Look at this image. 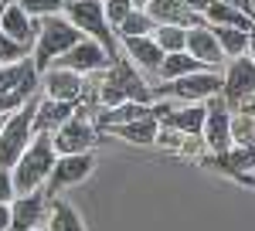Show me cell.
Wrapping results in <instances>:
<instances>
[{
  "instance_id": "cell-31",
  "label": "cell",
  "mask_w": 255,
  "mask_h": 231,
  "mask_svg": "<svg viewBox=\"0 0 255 231\" xmlns=\"http://www.w3.org/2000/svg\"><path fill=\"white\" fill-rule=\"evenodd\" d=\"M232 139H235L238 146H255V119L252 116L232 119Z\"/></svg>"
},
{
  "instance_id": "cell-35",
  "label": "cell",
  "mask_w": 255,
  "mask_h": 231,
  "mask_svg": "<svg viewBox=\"0 0 255 231\" xmlns=\"http://www.w3.org/2000/svg\"><path fill=\"white\" fill-rule=\"evenodd\" d=\"M10 225H14V208L0 204V231H10Z\"/></svg>"
},
{
  "instance_id": "cell-22",
  "label": "cell",
  "mask_w": 255,
  "mask_h": 231,
  "mask_svg": "<svg viewBox=\"0 0 255 231\" xmlns=\"http://www.w3.org/2000/svg\"><path fill=\"white\" fill-rule=\"evenodd\" d=\"M113 133L126 143H139V146H150L160 139V126H157V116H143L136 122H123V126H113Z\"/></svg>"
},
{
  "instance_id": "cell-14",
  "label": "cell",
  "mask_w": 255,
  "mask_h": 231,
  "mask_svg": "<svg viewBox=\"0 0 255 231\" xmlns=\"http://www.w3.org/2000/svg\"><path fill=\"white\" fill-rule=\"evenodd\" d=\"M109 61H113V55H109L106 44H99V41H79L75 48H68V51L58 58V65L75 68V72H99V68H106Z\"/></svg>"
},
{
  "instance_id": "cell-42",
  "label": "cell",
  "mask_w": 255,
  "mask_h": 231,
  "mask_svg": "<svg viewBox=\"0 0 255 231\" xmlns=\"http://www.w3.org/2000/svg\"><path fill=\"white\" fill-rule=\"evenodd\" d=\"M0 3H7V0H0Z\"/></svg>"
},
{
  "instance_id": "cell-33",
  "label": "cell",
  "mask_w": 255,
  "mask_h": 231,
  "mask_svg": "<svg viewBox=\"0 0 255 231\" xmlns=\"http://www.w3.org/2000/svg\"><path fill=\"white\" fill-rule=\"evenodd\" d=\"M24 10H31L34 17H48V14H58L65 10V0H17Z\"/></svg>"
},
{
  "instance_id": "cell-27",
  "label": "cell",
  "mask_w": 255,
  "mask_h": 231,
  "mask_svg": "<svg viewBox=\"0 0 255 231\" xmlns=\"http://www.w3.org/2000/svg\"><path fill=\"white\" fill-rule=\"evenodd\" d=\"M157 27H160V24L150 17V10H133L129 17L119 24L116 34H119V38H136V34H153Z\"/></svg>"
},
{
  "instance_id": "cell-41",
  "label": "cell",
  "mask_w": 255,
  "mask_h": 231,
  "mask_svg": "<svg viewBox=\"0 0 255 231\" xmlns=\"http://www.w3.org/2000/svg\"><path fill=\"white\" fill-rule=\"evenodd\" d=\"M34 231H48V228H34Z\"/></svg>"
},
{
  "instance_id": "cell-36",
  "label": "cell",
  "mask_w": 255,
  "mask_h": 231,
  "mask_svg": "<svg viewBox=\"0 0 255 231\" xmlns=\"http://www.w3.org/2000/svg\"><path fill=\"white\" fill-rule=\"evenodd\" d=\"M225 3H232V7H242V10H249V14H252V7H255V0H225Z\"/></svg>"
},
{
  "instance_id": "cell-2",
  "label": "cell",
  "mask_w": 255,
  "mask_h": 231,
  "mask_svg": "<svg viewBox=\"0 0 255 231\" xmlns=\"http://www.w3.org/2000/svg\"><path fill=\"white\" fill-rule=\"evenodd\" d=\"M38 72V61H31V58L0 65V113H17L20 106H27L34 99Z\"/></svg>"
},
{
  "instance_id": "cell-8",
  "label": "cell",
  "mask_w": 255,
  "mask_h": 231,
  "mask_svg": "<svg viewBox=\"0 0 255 231\" xmlns=\"http://www.w3.org/2000/svg\"><path fill=\"white\" fill-rule=\"evenodd\" d=\"M92 167H96L92 150H85V153H58V163H55V170H51V177H48L44 187L51 194H58L61 187H72V184L85 180V177L92 173Z\"/></svg>"
},
{
  "instance_id": "cell-39",
  "label": "cell",
  "mask_w": 255,
  "mask_h": 231,
  "mask_svg": "<svg viewBox=\"0 0 255 231\" xmlns=\"http://www.w3.org/2000/svg\"><path fill=\"white\" fill-rule=\"evenodd\" d=\"M133 3H136V7H146V3H150V0H133Z\"/></svg>"
},
{
  "instance_id": "cell-29",
  "label": "cell",
  "mask_w": 255,
  "mask_h": 231,
  "mask_svg": "<svg viewBox=\"0 0 255 231\" xmlns=\"http://www.w3.org/2000/svg\"><path fill=\"white\" fill-rule=\"evenodd\" d=\"M225 163V170H252L255 167V146H238L232 153H218V167Z\"/></svg>"
},
{
  "instance_id": "cell-21",
  "label": "cell",
  "mask_w": 255,
  "mask_h": 231,
  "mask_svg": "<svg viewBox=\"0 0 255 231\" xmlns=\"http://www.w3.org/2000/svg\"><path fill=\"white\" fill-rule=\"evenodd\" d=\"M204 17L211 20V24H225V27H242V31H252L255 34V20L249 10H242V7H232V3H225V0H211L208 3V10H204Z\"/></svg>"
},
{
  "instance_id": "cell-23",
  "label": "cell",
  "mask_w": 255,
  "mask_h": 231,
  "mask_svg": "<svg viewBox=\"0 0 255 231\" xmlns=\"http://www.w3.org/2000/svg\"><path fill=\"white\" fill-rule=\"evenodd\" d=\"M143 116H153V109L146 106V102H119V106H109L106 113L99 116V122L106 126V129H113V126H123V122H136Z\"/></svg>"
},
{
  "instance_id": "cell-32",
  "label": "cell",
  "mask_w": 255,
  "mask_h": 231,
  "mask_svg": "<svg viewBox=\"0 0 255 231\" xmlns=\"http://www.w3.org/2000/svg\"><path fill=\"white\" fill-rule=\"evenodd\" d=\"M133 10H136V3H133V0H106V17H109L113 27H119L123 20L133 14Z\"/></svg>"
},
{
  "instance_id": "cell-15",
  "label": "cell",
  "mask_w": 255,
  "mask_h": 231,
  "mask_svg": "<svg viewBox=\"0 0 255 231\" xmlns=\"http://www.w3.org/2000/svg\"><path fill=\"white\" fill-rule=\"evenodd\" d=\"M146 10H150V17L157 24H177V27H197L201 17H204L201 10H194L184 0H150Z\"/></svg>"
},
{
  "instance_id": "cell-1",
  "label": "cell",
  "mask_w": 255,
  "mask_h": 231,
  "mask_svg": "<svg viewBox=\"0 0 255 231\" xmlns=\"http://www.w3.org/2000/svg\"><path fill=\"white\" fill-rule=\"evenodd\" d=\"M58 163V150H55V133H34L31 146L24 150L17 163H14V184L17 194H31L48 184V177Z\"/></svg>"
},
{
  "instance_id": "cell-24",
  "label": "cell",
  "mask_w": 255,
  "mask_h": 231,
  "mask_svg": "<svg viewBox=\"0 0 255 231\" xmlns=\"http://www.w3.org/2000/svg\"><path fill=\"white\" fill-rule=\"evenodd\" d=\"M191 72H204V61L194 58L191 51H170V55L163 58V65H160V75L167 78V82H174L180 75H191Z\"/></svg>"
},
{
  "instance_id": "cell-38",
  "label": "cell",
  "mask_w": 255,
  "mask_h": 231,
  "mask_svg": "<svg viewBox=\"0 0 255 231\" xmlns=\"http://www.w3.org/2000/svg\"><path fill=\"white\" fill-rule=\"evenodd\" d=\"M249 48H252V58H255V34H252V41H249Z\"/></svg>"
},
{
  "instance_id": "cell-16",
  "label": "cell",
  "mask_w": 255,
  "mask_h": 231,
  "mask_svg": "<svg viewBox=\"0 0 255 231\" xmlns=\"http://www.w3.org/2000/svg\"><path fill=\"white\" fill-rule=\"evenodd\" d=\"M119 41H123V48H126V55H129L133 65L146 68V72H160L167 51L160 48V41L153 34H136V38H119Z\"/></svg>"
},
{
  "instance_id": "cell-25",
  "label": "cell",
  "mask_w": 255,
  "mask_h": 231,
  "mask_svg": "<svg viewBox=\"0 0 255 231\" xmlns=\"http://www.w3.org/2000/svg\"><path fill=\"white\" fill-rule=\"evenodd\" d=\"M48 231H85V221L68 201H55L51 218H48Z\"/></svg>"
},
{
  "instance_id": "cell-10",
  "label": "cell",
  "mask_w": 255,
  "mask_h": 231,
  "mask_svg": "<svg viewBox=\"0 0 255 231\" xmlns=\"http://www.w3.org/2000/svg\"><path fill=\"white\" fill-rule=\"evenodd\" d=\"M221 89H225V82L218 75H211V72H191V75L174 78L163 92L184 99V102H201V99H215Z\"/></svg>"
},
{
  "instance_id": "cell-19",
  "label": "cell",
  "mask_w": 255,
  "mask_h": 231,
  "mask_svg": "<svg viewBox=\"0 0 255 231\" xmlns=\"http://www.w3.org/2000/svg\"><path fill=\"white\" fill-rule=\"evenodd\" d=\"M72 116H75V102H61L48 96L34 106V133H58Z\"/></svg>"
},
{
  "instance_id": "cell-5",
  "label": "cell",
  "mask_w": 255,
  "mask_h": 231,
  "mask_svg": "<svg viewBox=\"0 0 255 231\" xmlns=\"http://www.w3.org/2000/svg\"><path fill=\"white\" fill-rule=\"evenodd\" d=\"M31 139H34V99L27 106H20L17 113L7 116V126L0 133V167L14 170V163L24 156Z\"/></svg>"
},
{
  "instance_id": "cell-9",
  "label": "cell",
  "mask_w": 255,
  "mask_h": 231,
  "mask_svg": "<svg viewBox=\"0 0 255 231\" xmlns=\"http://www.w3.org/2000/svg\"><path fill=\"white\" fill-rule=\"evenodd\" d=\"M225 102L228 106H245L255 96V58H235L228 65V75H225Z\"/></svg>"
},
{
  "instance_id": "cell-11",
  "label": "cell",
  "mask_w": 255,
  "mask_h": 231,
  "mask_svg": "<svg viewBox=\"0 0 255 231\" xmlns=\"http://www.w3.org/2000/svg\"><path fill=\"white\" fill-rule=\"evenodd\" d=\"M92 143H96V129H92V122L79 113L55 133V150H58V153H85V150H92Z\"/></svg>"
},
{
  "instance_id": "cell-17",
  "label": "cell",
  "mask_w": 255,
  "mask_h": 231,
  "mask_svg": "<svg viewBox=\"0 0 255 231\" xmlns=\"http://www.w3.org/2000/svg\"><path fill=\"white\" fill-rule=\"evenodd\" d=\"M153 116L163 119V126L170 129H180V133L194 136V133H204V122H208V109L204 106H184V109H170V106H157Z\"/></svg>"
},
{
  "instance_id": "cell-40",
  "label": "cell",
  "mask_w": 255,
  "mask_h": 231,
  "mask_svg": "<svg viewBox=\"0 0 255 231\" xmlns=\"http://www.w3.org/2000/svg\"><path fill=\"white\" fill-rule=\"evenodd\" d=\"M0 20H3V3H0Z\"/></svg>"
},
{
  "instance_id": "cell-28",
  "label": "cell",
  "mask_w": 255,
  "mask_h": 231,
  "mask_svg": "<svg viewBox=\"0 0 255 231\" xmlns=\"http://www.w3.org/2000/svg\"><path fill=\"white\" fill-rule=\"evenodd\" d=\"M187 31L191 27H177V24H160L153 31V38L160 41V48L170 55V51H187Z\"/></svg>"
},
{
  "instance_id": "cell-7",
  "label": "cell",
  "mask_w": 255,
  "mask_h": 231,
  "mask_svg": "<svg viewBox=\"0 0 255 231\" xmlns=\"http://www.w3.org/2000/svg\"><path fill=\"white\" fill-rule=\"evenodd\" d=\"M10 208H14V225H10V231H34V228H41V221L51 218L55 201H51V191L48 187H38V191H31V194H17V201Z\"/></svg>"
},
{
  "instance_id": "cell-4",
  "label": "cell",
  "mask_w": 255,
  "mask_h": 231,
  "mask_svg": "<svg viewBox=\"0 0 255 231\" xmlns=\"http://www.w3.org/2000/svg\"><path fill=\"white\" fill-rule=\"evenodd\" d=\"M99 99L106 102V106H119V102H150V89H146V82L129 68V61H123V58H113L109 61V75L102 82V89H99Z\"/></svg>"
},
{
  "instance_id": "cell-12",
  "label": "cell",
  "mask_w": 255,
  "mask_h": 231,
  "mask_svg": "<svg viewBox=\"0 0 255 231\" xmlns=\"http://www.w3.org/2000/svg\"><path fill=\"white\" fill-rule=\"evenodd\" d=\"M204 139L215 153H228L232 146V116H228V102L225 99H211L208 106V122H204Z\"/></svg>"
},
{
  "instance_id": "cell-34",
  "label": "cell",
  "mask_w": 255,
  "mask_h": 231,
  "mask_svg": "<svg viewBox=\"0 0 255 231\" xmlns=\"http://www.w3.org/2000/svg\"><path fill=\"white\" fill-rule=\"evenodd\" d=\"M17 194V184H14V170L10 167H0V204H10Z\"/></svg>"
},
{
  "instance_id": "cell-26",
  "label": "cell",
  "mask_w": 255,
  "mask_h": 231,
  "mask_svg": "<svg viewBox=\"0 0 255 231\" xmlns=\"http://www.w3.org/2000/svg\"><path fill=\"white\" fill-rule=\"evenodd\" d=\"M215 34H218V41H221V48H225V55H228V58H238L245 48H249V41H252V31L225 27V24H215Z\"/></svg>"
},
{
  "instance_id": "cell-13",
  "label": "cell",
  "mask_w": 255,
  "mask_h": 231,
  "mask_svg": "<svg viewBox=\"0 0 255 231\" xmlns=\"http://www.w3.org/2000/svg\"><path fill=\"white\" fill-rule=\"evenodd\" d=\"M82 92H85L82 72L65 68V65H51L48 68V75H44V96L61 99V102H79Z\"/></svg>"
},
{
  "instance_id": "cell-37",
  "label": "cell",
  "mask_w": 255,
  "mask_h": 231,
  "mask_svg": "<svg viewBox=\"0 0 255 231\" xmlns=\"http://www.w3.org/2000/svg\"><path fill=\"white\" fill-rule=\"evenodd\" d=\"M3 126H7V113H0V133H3Z\"/></svg>"
},
{
  "instance_id": "cell-6",
  "label": "cell",
  "mask_w": 255,
  "mask_h": 231,
  "mask_svg": "<svg viewBox=\"0 0 255 231\" xmlns=\"http://www.w3.org/2000/svg\"><path fill=\"white\" fill-rule=\"evenodd\" d=\"M65 17L72 20L79 31L92 34L99 44H106V51L116 58V41H113V24L106 17V0H65Z\"/></svg>"
},
{
  "instance_id": "cell-18",
  "label": "cell",
  "mask_w": 255,
  "mask_h": 231,
  "mask_svg": "<svg viewBox=\"0 0 255 231\" xmlns=\"http://www.w3.org/2000/svg\"><path fill=\"white\" fill-rule=\"evenodd\" d=\"M0 31H7L10 38L24 41V44H34L41 34V24L34 20L31 10H24L20 3H7L3 7V20H0Z\"/></svg>"
},
{
  "instance_id": "cell-3",
  "label": "cell",
  "mask_w": 255,
  "mask_h": 231,
  "mask_svg": "<svg viewBox=\"0 0 255 231\" xmlns=\"http://www.w3.org/2000/svg\"><path fill=\"white\" fill-rule=\"evenodd\" d=\"M82 34H85V31H79L68 17H58V14L41 17V34H38V48H34V61H38V68H51L68 48L79 44Z\"/></svg>"
},
{
  "instance_id": "cell-20",
  "label": "cell",
  "mask_w": 255,
  "mask_h": 231,
  "mask_svg": "<svg viewBox=\"0 0 255 231\" xmlns=\"http://www.w3.org/2000/svg\"><path fill=\"white\" fill-rule=\"evenodd\" d=\"M187 51L194 58H201L204 65H221V55H225L215 27H204V24H197V27L187 31Z\"/></svg>"
},
{
  "instance_id": "cell-30",
  "label": "cell",
  "mask_w": 255,
  "mask_h": 231,
  "mask_svg": "<svg viewBox=\"0 0 255 231\" xmlns=\"http://www.w3.org/2000/svg\"><path fill=\"white\" fill-rule=\"evenodd\" d=\"M27 51H31V44H24V41L10 38L7 31H0V65L20 61V58H27Z\"/></svg>"
}]
</instances>
